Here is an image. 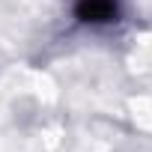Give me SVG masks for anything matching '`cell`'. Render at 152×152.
I'll list each match as a JSON object with an SVG mask.
<instances>
[{
	"label": "cell",
	"mask_w": 152,
	"mask_h": 152,
	"mask_svg": "<svg viewBox=\"0 0 152 152\" xmlns=\"http://www.w3.org/2000/svg\"><path fill=\"white\" fill-rule=\"evenodd\" d=\"M116 12H119L116 0H78L75 3V15L87 24H107L116 18Z\"/></svg>",
	"instance_id": "1"
}]
</instances>
